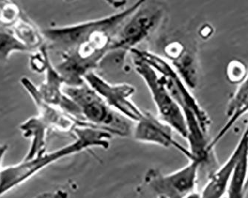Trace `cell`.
Listing matches in <instances>:
<instances>
[{"label":"cell","instance_id":"cell-1","mask_svg":"<svg viewBox=\"0 0 248 198\" xmlns=\"http://www.w3.org/2000/svg\"><path fill=\"white\" fill-rule=\"evenodd\" d=\"M73 135L75 140L72 143L2 168L0 172V198L61 159L93 148L108 149L110 140L113 137L107 131L93 127L77 128Z\"/></svg>","mask_w":248,"mask_h":198},{"label":"cell","instance_id":"cell-2","mask_svg":"<svg viewBox=\"0 0 248 198\" xmlns=\"http://www.w3.org/2000/svg\"><path fill=\"white\" fill-rule=\"evenodd\" d=\"M139 1L129 8L104 18L42 30L50 48L65 54L84 45H96L108 48L112 39L125 21L141 5ZM109 53V52H108Z\"/></svg>","mask_w":248,"mask_h":198},{"label":"cell","instance_id":"cell-3","mask_svg":"<svg viewBox=\"0 0 248 198\" xmlns=\"http://www.w3.org/2000/svg\"><path fill=\"white\" fill-rule=\"evenodd\" d=\"M63 92L77 105L83 121L88 123L115 136L132 135L133 122L108 107L86 83L78 86H65Z\"/></svg>","mask_w":248,"mask_h":198},{"label":"cell","instance_id":"cell-4","mask_svg":"<svg viewBox=\"0 0 248 198\" xmlns=\"http://www.w3.org/2000/svg\"><path fill=\"white\" fill-rule=\"evenodd\" d=\"M130 54L139 57L155 70L164 81V85L170 94L182 108L183 112L189 111L194 114L203 132L206 135H208L211 124L208 114L198 103L194 96L191 93V89L175 72L170 62L154 53L142 51L138 48L132 50Z\"/></svg>","mask_w":248,"mask_h":198},{"label":"cell","instance_id":"cell-5","mask_svg":"<svg viewBox=\"0 0 248 198\" xmlns=\"http://www.w3.org/2000/svg\"><path fill=\"white\" fill-rule=\"evenodd\" d=\"M163 16L164 10L160 5L143 1L117 32L108 54L119 52L126 56L130 53L157 29Z\"/></svg>","mask_w":248,"mask_h":198},{"label":"cell","instance_id":"cell-6","mask_svg":"<svg viewBox=\"0 0 248 198\" xmlns=\"http://www.w3.org/2000/svg\"><path fill=\"white\" fill-rule=\"evenodd\" d=\"M135 72L144 81L148 88L157 111V117L182 137H187V124L182 108L172 98L155 70L139 57L132 55Z\"/></svg>","mask_w":248,"mask_h":198},{"label":"cell","instance_id":"cell-7","mask_svg":"<svg viewBox=\"0 0 248 198\" xmlns=\"http://www.w3.org/2000/svg\"><path fill=\"white\" fill-rule=\"evenodd\" d=\"M201 166V162L190 160L183 168L167 174L150 169L145 176V183L159 198H185L195 192Z\"/></svg>","mask_w":248,"mask_h":198},{"label":"cell","instance_id":"cell-8","mask_svg":"<svg viewBox=\"0 0 248 198\" xmlns=\"http://www.w3.org/2000/svg\"><path fill=\"white\" fill-rule=\"evenodd\" d=\"M85 83L107 103L108 107L133 122L140 121L145 111L132 101L135 88L129 83H111L94 72L84 77Z\"/></svg>","mask_w":248,"mask_h":198},{"label":"cell","instance_id":"cell-9","mask_svg":"<svg viewBox=\"0 0 248 198\" xmlns=\"http://www.w3.org/2000/svg\"><path fill=\"white\" fill-rule=\"evenodd\" d=\"M173 132V129L157 116L145 112L143 118L135 122L132 135L135 140L140 143L157 145L164 148H175L190 160L189 151L175 140Z\"/></svg>","mask_w":248,"mask_h":198},{"label":"cell","instance_id":"cell-10","mask_svg":"<svg viewBox=\"0 0 248 198\" xmlns=\"http://www.w3.org/2000/svg\"><path fill=\"white\" fill-rule=\"evenodd\" d=\"M248 145V122L237 146L227 161L210 174L207 183L201 192V198H223L226 195L234 168L239 161L242 151Z\"/></svg>","mask_w":248,"mask_h":198},{"label":"cell","instance_id":"cell-11","mask_svg":"<svg viewBox=\"0 0 248 198\" xmlns=\"http://www.w3.org/2000/svg\"><path fill=\"white\" fill-rule=\"evenodd\" d=\"M43 72L45 73V79L40 86H37L39 95L48 104L67 112L72 107V101L64 94L63 79L51 63L48 54Z\"/></svg>","mask_w":248,"mask_h":198},{"label":"cell","instance_id":"cell-12","mask_svg":"<svg viewBox=\"0 0 248 198\" xmlns=\"http://www.w3.org/2000/svg\"><path fill=\"white\" fill-rule=\"evenodd\" d=\"M165 53L170 61V63L186 86L190 89H195L198 83V65L194 54L179 42L167 45Z\"/></svg>","mask_w":248,"mask_h":198},{"label":"cell","instance_id":"cell-13","mask_svg":"<svg viewBox=\"0 0 248 198\" xmlns=\"http://www.w3.org/2000/svg\"><path fill=\"white\" fill-rule=\"evenodd\" d=\"M248 112V72L243 80L239 83L231 100L228 103L226 110L227 122L217 134L214 139L210 141V149L213 150L216 145L224 137L230 129L241 118Z\"/></svg>","mask_w":248,"mask_h":198},{"label":"cell","instance_id":"cell-14","mask_svg":"<svg viewBox=\"0 0 248 198\" xmlns=\"http://www.w3.org/2000/svg\"><path fill=\"white\" fill-rule=\"evenodd\" d=\"M22 136L31 139V144L25 160L33 158L46 152V139L50 129L38 116L29 118L19 127Z\"/></svg>","mask_w":248,"mask_h":198},{"label":"cell","instance_id":"cell-15","mask_svg":"<svg viewBox=\"0 0 248 198\" xmlns=\"http://www.w3.org/2000/svg\"><path fill=\"white\" fill-rule=\"evenodd\" d=\"M11 30L29 51L40 49L44 46L45 38L41 30L24 15Z\"/></svg>","mask_w":248,"mask_h":198},{"label":"cell","instance_id":"cell-16","mask_svg":"<svg viewBox=\"0 0 248 198\" xmlns=\"http://www.w3.org/2000/svg\"><path fill=\"white\" fill-rule=\"evenodd\" d=\"M248 176V145L242 151L239 161L234 168L230 181L227 196L228 198H244L245 184Z\"/></svg>","mask_w":248,"mask_h":198},{"label":"cell","instance_id":"cell-17","mask_svg":"<svg viewBox=\"0 0 248 198\" xmlns=\"http://www.w3.org/2000/svg\"><path fill=\"white\" fill-rule=\"evenodd\" d=\"M15 52H29L21 44L11 30L0 28V63H5Z\"/></svg>","mask_w":248,"mask_h":198},{"label":"cell","instance_id":"cell-18","mask_svg":"<svg viewBox=\"0 0 248 198\" xmlns=\"http://www.w3.org/2000/svg\"><path fill=\"white\" fill-rule=\"evenodd\" d=\"M23 16L20 7L13 1H0V28L11 30Z\"/></svg>","mask_w":248,"mask_h":198},{"label":"cell","instance_id":"cell-19","mask_svg":"<svg viewBox=\"0 0 248 198\" xmlns=\"http://www.w3.org/2000/svg\"><path fill=\"white\" fill-rule=\"evenodd\" d=\"M246 67L243 62L239 61H232L227 68V78L232 83H239L246 76Z\"/></svg>","mask_w":248,"mask_h":198},{"label":"cell","instance_id":"cell-20","mask_svg":"<svg viewBox=\"0 0 248 198\" xmlns=\"http://www.w3.org/2000/svg\"><path fill=\"white\" fill-rule=\"evenodd\" d=\"M64 195L62 192H45L43 193L39 194L37 196L33 197V198H63Z\"/></svg>","mask_w":248,"mask_h":198},{"label":"cell","instance_id":"cell-21","mask_svg":"<svg viewBox=\"0 0 248 198\" xmlns=\"http://www.w3.org/2000/svg\"><path fill=\"white\" fill-rule=\"evenodd\" d=\"M8 145L0 143V172L2 171L1 166H2V160H3L4 157H5V153L8 151Z\"/></svg>","mask_w":248,"mask_h":198},{"label":"cell","instance_id":"cell-22","mask_svg":"<svg viewBox=\"0 0 248 198\" xmlns=\"http://www.w3.org/2000/svg\"><path fill=\"white\" fill-rule=\"evenodd\" d=\"M185 198H201V195L200 193L195 191V192H192V193L188 195L187 196L185 197Z\"/></svg>","mask_w":248,"mask_h":198},{"label":"cell","instance_id":"cell-23","mask_svg":"<svg viewBox=\"0 0 248 198\" xmlns=\"http://www.w3.org/2000/svg\"><path fill=\"white\" fill-rule=\"evenodd\" d=\"M248 179H247L246 184H245V193H246V192H248Z\"/></svg>","mask_w":248,"mask_h":198}]
</instances>
